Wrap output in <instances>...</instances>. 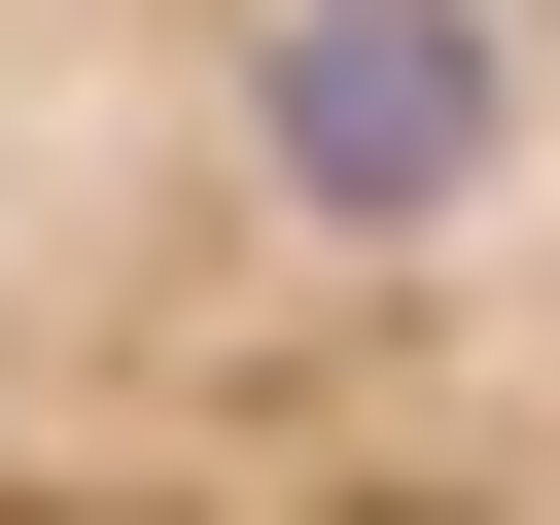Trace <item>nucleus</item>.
<instances>
[{"label":"nucleus","instance_id":"f257e3e1","mask_svg":"<svg viewBox=\"0 0 560 525\" xmlns=\"http://www.w3.org/2000/svg\"><path fill=\"white\" fill-rule=\"evenodd\" d=\"M0 525H560V0H0Z\"/></svg>","mask_w":560,"mask_h":525}]
</instances>
